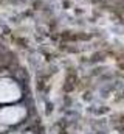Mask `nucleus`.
<instances>
[{
    "instance_id": "obj_1",
    "label": "nucleus",
    "mask_w": 124,
    "mask_h": 134,
    "mask_svg": "<svg viewBox=\"0 0 124 134\" xmlns=\"http://www.w3.org/2000/svg\"><path fill=\"white\" fill-rule=\"evenodd\" d=\"M20 97V89L13 80H0V101H16Z\"/></svg>"
},
{
    "instance_id": "obj_2",
    "label": "nucleus",
    "mask_w": 124,
    "mask_h": 134,
    "mask_svg": "<svg viewBox=\"0 0 124 134\" xmlns=\"http://www.w3.org/2000/svg\"><path fill=\"white\" fill-rule=\"evenodd\" d=\"M23 117H25V109L22 106H9V108H3L0 111V122L6 123V125L17 123Z\"/></svg>"
}]
</instances>
